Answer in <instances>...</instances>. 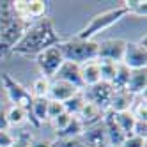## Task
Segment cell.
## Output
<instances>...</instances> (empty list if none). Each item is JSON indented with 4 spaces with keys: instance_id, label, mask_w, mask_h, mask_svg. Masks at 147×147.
Listing matches in <instances>:
<instances>
[{
    "instance_id": "1",
    "label": "cell",
    "mask_w": 147,
    "mask_h": 147,
    "mask_svg": "<svg viewBox=\"0 0 147 147\" xmlns=\"http://www.w3.org/2000/svg\"><path fill=\"white\" fill-rule=\"evenodd\" d=\"M60 36L55 30V25L50 18H41L30 23L20 43L13 48L11 53L22 55V57H36L41 51H45L50 46H55L60 43Z\"/></svg>"
},
{
    "instance_id": "2",
    "label": "cell",
    "mask_w": 147,
    "mask_h": 147,
    "mask_svg": "<svg viewBox=\"0 0 147 147\" xmlns=\"http://www.w3.org/2000/svg\"><path fill=\"white\" fill-rule=\"evenodd\" d=\"M28 25L30 23L14 13L11 2H0V59L13 51V48L27 32Z\"/></svg>"
},
{
    "instance_id": "3",
    "label": "cell",
    "mask_w": 147,
    "mask_h": 147,
    "mask_svg": "<svg viewBox=\"0 0 147 147\" xmlns=\"http://www.w3.org/2000/svg\"><path fill=\"white\" fill-rule=\"evenodd\" d=\"M59 50L64 60L73 62V64H85L89 60L98 59V41H87L80 37H71V39H62L59 43Z\"/></svg>"
},
{
    "instance_id": "4",
    "label": "cell",
    "mask_w": 147,
    "mask_h": 147,
    "mask_svg": "<svg viewBox=\"0 0 147 147\" xmlns=\"http://www.w3.org/2000/svg\"><path fill=\"white\" fill-rule=\"evenodd\" d=\"M124 16H128V13H126V9L122 5L107 9V11H103V13H98V14H94L89 20V23L76 34V37L87 39V41H94V37H96L98 34H101L103 30H107L112 25H115L117 22H121Z\"/></svg>"
},
{
    "instance_id": "5",
    "label": "cell",
    "mask_w": 147,
    "mask_h": 147,
    "mask_svg": "<svg viewBox=\"0 0 147 147\" xmlns=\"http://www.w3.org/2000/svg\"><path fill=\"white\" fill-rule=\"evenodd\" d=\"M0 82H2V89L5 92L7 99L11 101L14 107H22L25 108L27 112L30 110V105H32V94H30V90L22 85L11 73H2V76H0Z\"/></svg>"
},
{
    "instance_id": "6",
    "label": "cell",
    "mask_w": 147,
    "mask_h": 147,
    "mask_svg": "<svg viewBox=\"0 0 147 147\" xmlns=\"http://www.w3.org/2000/svg\"><path fill=\"white\" fill-rule=\"evenodd\" d=\"M36 64H37L41 76L51 80L55 76V73L59 71V67L64 64V57H62L60 50H59V45L50 46L45 51H41L39 55H36Z\"/></svg>"
},
{
    "instance_id": "7",
    "label": "cell",
    "mask_w": 147,
    "mask_h": 147,
    "mask_svg": "<svg viewBox=\"0 0 147 147\" xmlns=\"http://www.w3.org/2000/svg\"><path fill=\"white\" fill-rule=\"evenodd\" d=\"M14 13L25 20L27 23H34L36 20L45 18L46 11H48V4L43 2V0H16V2H11Z\"/></svg>"
},
{
    "instance_id": "8",
    "label": "cell",
    "mask_w": 147,
    "mask_h": 147,
    "mask_svg": "<svg viewBox=\"0 0 147 147\" xmlns=\"http://www.w3.org/2000/svg\"><path fill=\"white\" fill-rule=\"evenodd\" d=\"M113 87L110 83H105V82H99L92 87H85V90H82V96L85 101L96 105L98 108H101L103 112L108 110V105H110V99L113 96Z\"/></svg>"
},
{
    "instance_id": "9",
    "label": "cell",
    "mask_w": 147,
    "mask_h": 147,
    "mask_svg": "<svg viewBox=\"0 0 147 147\" xmlns=\"http://www.w3.org/2000/svg\"><path fill=\"white\" fill-rule=\"evenodd\" d=\"M121 62L126 67H129L131 71L145 69V66H147V51H145V46H142L138 43H131V41H126L124 55H122Z\"/></svg>"
},
{
    "instance_id": "10",
    "label": "cell",
    "mask_w": 147,
    "mask_h": 147,
    "mask_svg": "<svg viewBox=\"0 0 147 147\" xmlns=\"http://www.w3.org/2000/svg\"><path fill=\"white\" fill-rule=\"evenodd\" d=\"M126 41L119 37H110L98 43V60H112V62H121L124 55Z\"/></svg>"
},
{
    "instance_id": "11",
    "label": "cell",
    "mask_w": 147,
    "mask_h": 147,
    "mask_svg": "<svg viewBox=\"0 0 147 147\" xmlns=\"http://www.w3.org/2000/svg\"><path fill=\"white\" fill-rule=\"evenodd\" d=\"M82 89L75 87L73 83L62 82V80H50V92H48V99L51 101H59V103H66L73 96H76Z\"/></svg>"
},
{
    "instance_id": "12",
    "label": "cell",
    "mask_w": 147,
    "mask_h": 147,
    "mask_svg": "<svg viewBox=\"0 0 147 147\" xmlns=\"http://www.w3.org/2000/svg\"><path fill=\"white\" fill-rule=\"evenodd\" d=\"M76 117L80 119L83 129H87V128H92V126H98V124L103 122L105 112H103L101 108H98L96 105L85 101V105L82 107V110H80V113L76 115Z\"/></svg>"
},
{
    "instance_id": "13",
    "label": "cell",
    "mask_w": 147,
    "mask_h": 147,
    "mask_svg": "<svg viewBox=\"0 0 147 147\" xmlns=\"http://www.w3.org/2000/svg\"><path fill=\"white\" fill-rule=\"evenodd\" d=\"M82 142L85 147H107L108 140H107V133H105L103 122L98 124V126H92V128L83 129Z\"/></svg>"
},
{
    "instance_id": "14",
    "label": "cell",
    "mask_w": 147,
    "mask_h": 147,
    "mask_svg": "<svg viewBox=\"0 0 147 147\" xmlns=\"http://www.w3.org/2000/svg\"><path fill=\"white\" fill-rule=\"evenodd\" d=\"M51 80H62V82L73 83V85L78 87V89H83L82 87V78H80V66L73 64V62H67V60H64V64L59 67V71L55 73V76Z\"/></svg>"
},
{
    "instance_id": "15",
    "label": "cell",
    "mask_w": 147,
    "mask_h": 147,
    "mask_svg": "<svg viewBox=\"0 0 147 147\" xmlns=\"http://www.w3.org/2000/svg\"><path fill=\"white\" fill-rule=\"evenodd\" d=\"M80 78H82V87H92L101 82V73H99V62L89 60L80 66Z\"/></svg>"
},
{
    "instance_id": "16",
    "label": "cell",
    "mask_w": 147,
    "mask_h": 147,
    "mask_svg": "<svg viewBox=\"0 0 147 147\" xmlns=\"http://www.w3.org/2000/svg\"><path fill=\"white\" fill-rule=\"evenodd\" d=\"M133 101H135V96H131L129 92H126V90H115L112 99H110V105H108V110L107 112H112V113L128 112L133 107Z\"/></svg>"
},
{
    "instance_id": "17",
    "label": "cell",
    "mask_w": 147,
    "mask_h": 147,
    "mask_svg": "<svg viewBox=\"0 0 147 147\" xmlns=\"http://www.w3.org/2000/svg\"><path fill=\"white\" fill-rule=\"evenodd\" d=\"M145 87H147V75L145 69H136L131 71L128 85H126V92H129L131 96H144L145 94Z\"/></svg>"
},
{
    "instance_id": "18",
    "label": "cell",
    "mask_w": 147,
    "mask_h": 147,
    "mask_svg": "<svg viewBox=\"0 0 147 147\" xmlns=\"http://www.w3.org/2000/svg\"><path fill=\"white\" fill-rule=\"evenodd\" d=\"M5 119H7V126L9 128H22V126L28 121V112L22 107H14L11 105L5 110Z\"/></svg>"
},
{
    "instance_id": "19",
    "label": "cell",
    "mask_w": 147,
    "mask_h": 147,
    "mask_svg": "<svg viewBox=\"0 0 147 147\" xmlns=\"http://www.w3.org/2000/svg\"><path fill=\"white\" fill-rule=\"evenodd\" d=\"M129 75H131V69L126 67L122 62H119V64H117V71H115V76H113V80L110 83V85L113 87V90H126Z\"/></svg>"
},
{
    "instance_id": "20",
    "label": "cell",
    "mask_w": 147,
    "mask_h": 147,
    "mask_svg": "<svg viewBox=\"0 0 147 147\" xmlns=\"http://www.w3.org/2000/svg\"><path fill=\"white\" fill-rule=\"evenodd\" d=\"M83 133V126L78 117H71L67 126L60 133H57V138H80Z\"/></svg>"
},
{
    "instance_id": "21",
    "label": "cell",
    "mask_w": 147,
    "mask_h": 147,
    "mask_svg": "<svg viewBox=\"0 0 147 147\" xmlns=\"http://www.w3.org/2000/svg\"><path fill=\"white\" fill-rule=\"evenodd\" d=\"M113 121L117 122V126L121 128V131L128 136L133 133V126L136 122V119L133 117V113L128 110V112H121V113H113Z\"/></svg>"
},
{
    "instance_id": "22",
    "label": "cell",
    "mask_w": 147,
    "mask_h": 147,
    "mask_svg": "<svg viewBox=\"0 0 147 147\" xmlns=\"http://www.w3.org/2000/svg\"><path fill=\"white\" fill-rule=\"evenodd\" d=\"M121 5L126 9L128 14L145 18V13H147V2L145 0H126V2H122Z\"/></svg>"
},
{
    "instance_id": "23",
    "label": "cell",
    "mask_w": 147,
    "mask_h": 147,
    "mask_svg": "<svg viewBox=\"0 0 147 147\" xmlns=\"http://www.w3.org/2000/svg\"><path fill=\"white\" fill-rule=\"evenodd\" d=\"M32 98H48V92H50V78L45 76H39L34 80L32 83V89H28Z\"/></svg>"
},
{
    "instance_id": "24",
    "label": "cell",
    "mask_w": 147,
    "mask_h": 147,
    "mask_svg": "<svg viewBox=\"0 0 147 147\" xmlns=\"http://www.w3.org/2000/svg\"><path fill=\"white\" fill-rule=\"evenodd\" d=\"M99 62V73H101V82L105 83H112L115 71H117L119 62H112V60H98Z\"/></svg>"
},
{
    "instance_id": "25",
    "label": "cell",
    "mask_w": 147,
    "mask_h": 147,
    "mask_svg": "<svg viewBox=\"0 0 147 147\" xmlns=\"http://www.w3.org/2000/svg\"><path fill=\"white\" fill-rule=\"evenodd\" d=\"M136 121H145L147 122V103H145V94L144 96H136L133 101V107L129 110Z\"/></svg>"
},
{
    "instance_id": "26",
    "label": "cell",
    "mask_w": 147,
    "mask_h": 147,
    "mask_svg": "<svg viewBox=\"0 0 147 147\" xmlns=\"http://www.w3.org/2000/svg\"><path fill=\"white\" fill-rule=\"evenodd\" d=\"M83 105H85V99H83L82 92H78L76 96H73L71 99H67V101L64 103V110L71 115V117H76V115L80 113V110H82Z\"/></svg>"
},
{
    "instance_id": "27",
    "label": "cell",
    "mask_w": 147,
    "mask_h": 147,
    "mask_svg": "<svg viewBox=\"0 0 147 147\" xmlns=\"http://www.w3.org/2000/svg\"><path fill=\"white\" fill-rule=\"evenodd\" d=\"M50 147H85L80 138H55L50 140Z\"/></svg>"
},
{
    "instance_id": "28",
    "label": "cell",
    "mask_w": 147,
    "mask_h": 147,
    "mask_svg": "<svg viewBox=\"0 0 147 147\" xmlns=\"http://www.w3.org/2000/svg\"><path fill=\"white\" fill-rule=\"evenodd\" d=\"M69 119H71V115H69L67 112H64V113L57 115L55 119H51V121H50V124H51V128H53V131H55V133H60V131L67 126Z\"/></svg>"
},
{
    "instance_id": "29",
    "label": "cell",
    "mask_w": 147,
    "mask_h": 147,
    "mask_svg": "<svg viewBox=\"0 0 147 147\" xmlns=\"http://www.w3.org/2000/svg\"><path fill=\"white\" fill-rule=\"evenodd\" d=\"M66 110H64V103H59V101H51V99H48V122L51 121V119H55L57 115H60V113H64Z\"/></svg>"
},
{
    "instance_id": "30",
    "label": "cell",
    "mask_w": 147,
    "mask_h": 147,
    "mask_svg": "<svg viewBox=\"0 0 147 147\" xmlns=\"http://www.w3.org/2000/svg\"><path fill=\"white\" fill-rule=\"evenodd\" d=\"M30 142H32V135H30V131H22L18 136H14V142L11 144V147H28Z\"/></svg>"
},
{
    "instance_id": "31",
    "label": "cell",
    "mask_w": 147,
    "mask_h": 147,
    "mask_svg": "<svg viewBox=\"0 0 147 147\" xmlns=\"http://www.w3.org/2000/svg\"><path fill=\"white\" fill-rule=\"evenodd\" d=\"M145 144H147V140H145V138H142V136L128 135V136L124 138V142H122V145H121V147H145Z\"/></svg>"
},
{
    "instance_id": "32",
    "label": "cell",
    "mask_w": 147,
    "mask_h": 147,
    "mask_svg": "<svg viewBox=\"0 0 147 147\" xmlns=\"http://www.w3.org/2000/svg\"><path fill=\"white\" fill-rule=\"evenodd\" d=\"M131 135H136V136L145 138V136H147V122L145 121H136L135 126H133V133Z\"/></svg>"
},
{
    "instance_id": "33",
    "label": "cell",
    "mask_w": 147,
    "mask_h": 147,
    "mask_svg": "<svg viewBox=\"0 0 147 147\" xmlns=\"http://www.w3.org/2000/svg\"><path fill=\"white\" fill-rule=\"evenodd\" d=\"M14 142V136L7 131H0V147H11V144Z\"/></svg>"
},
{
    "instance_id": "34",
    "label": "cell",
    "mask_w": 147,
    "mask_h": 147,
    "mask_svg": "<svg viewBox=\"0 0 147 147\" xmlns=\"http://www.w3.org/2000/svg\"><path fill=\"white\" fill-rule=\"evenodd\" d=\"M28 147H50V140H45V138H32Z\"/></svg>"
},
{
    "instance_id": "35",
    "label": "cell",
    "mask_w": 147,
    "mask_h": 147,
    "mask_svg": "<svg viewBox=\"0 0 147 147\" xmlns=\"http://www.w3.org/2000/svg\"><path fill=\"white\" fill-rule=\"evenodd\" d=\"M9 126H7V119H5V110L0 108V131H7Z\"/></svg>"
},
{
    "instance_id": "36",
    "label": "cell",
    "mask_w": 147,
    "mask_h": 147,
    "mask_svg": "<svg viewBox=\"0 0 147 147\" xmlns=\"http://www.w3.org/2000/svg\"><path fill=\"white\" fill-rule=\"evenodd\" d=\"M107 147H115V145H107Z\"/></svg>"
}]
</instances>
